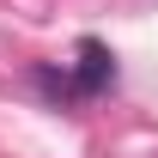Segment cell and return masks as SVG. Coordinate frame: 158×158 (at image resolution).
<instances>
[{
	"label": "cell",
	"instance_id": "obj_1",
	"mask_svg": "<svg viewBox=\"0 0 158 158\" xmlns=\"http://www.w3.org/2000/svg\"><path fill=\"white\" fill-rule=\"evenodd\" d=\"M73 55H79V61L67 67V73H73L79 98H98V91H110V79H116V55H110L98 37H79V49H73Z\"/></svg>",
	"mask_w": 158,
	"mask_h": 158
},
{
	"label": "cell",
	"instance_id": "obj_2",
	"mask_svg": "<svg viewBox=\"0 0 158 158\" xmlns=\"http://www.w3.org/2000/svg\"><path fill=\"white\" fill-rule=\"evenodd\" d=\"M37 85H43V91H49L55 103H73V98H79L73 73H55V67H37Z\"/></svg>",
	"mask_w": 158,
	"mask_h": 158
}]
</instances>
